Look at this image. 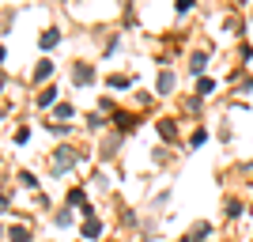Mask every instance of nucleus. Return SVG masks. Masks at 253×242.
<instances>
[{
	"mask_svg": "<svg viewBox=\"0 0 253 242\" xmlns=\"http://www.w3.org/2000/svg\"><path fill=\"white\" fill-rule=\"evenodd\" d=\"M80 163V151L76 147H57L53 151V174H64V170H72Z\"/></svg>",
	"mask_w": 253,
	"mask_h": 242,
	"instance_id": "f257e3e1",
	"label": "nucleus"
},
{
	"mask_svg": "<svg viewBox=\"0 0 253 242\" xmlns=\"http://www.w3.org/2000/svg\"><path fill=\"white\" fill-rule=\"evenodd\" d=\"M72 84H80V87L95 84V68H91L87 61H76V64H72Z\"/></svg>",
	"mask_w": 253,
	"mask_h": 242,
	"instance_id": "f03ea898",
	"label": "nucleus"
},
{
	"mask_svg": "<svg viewBox=\"0 0 253 242\" xmlns=\"http://www.w3.org/2000/svg\"><path fill=\"white\" fill-rule=\"evenodd\" d=\"M114 121H117V129H121V133H128V129H136L140 121L132 114H125V110H114Z\"/></svg>",
	"mask_w": 253,
	"mask_h": 242,
	"instance_id": "7ed1b4c3",
	"label": "nucleus"
},
{
	"mask_svg": "<svg viewBox=\"0 0 253 242\" xmlns=\"http://www.w3.org/2000/svg\"><path fill=\"white\" fill-rule=\"evenodd\" d=\"M155 91H159V95H170V91H174V72H159Z\"/></svg>",
	"mask_w": 253,
	"mask_h": 242,
	"instance_id": "20e7f679",
	"label": "nucleus"
},
{
	"mask_svg": "<svg viewBox=\"0 0 253 242\" xmlns=\"http://www.w3.org/2000/svg\"><path fill=\"white\" fill-rule=\"evenodd\" d=\"M159 137H163V140H178V125L163 117V121H159Z\"/></svg>",
	"mask_w": 253,
	"mask_h": 242,
	"instance_id": "39448f33",
	"label": "nucleus"
},
{
	"mask_svg": "<svg viewBox=\"0 0 253 242\" xmlns=\"http://www.w3.org/2000/svg\"><path fill=\"white\" fill-rule=\"evenodd\" d=\"M204 68H208V57H204V53H193V57H189V72H193V76H201Z\"/></svg>",
	"mask_w": 253,
	"mask_h": 242,
	"instance_id": "423d86ee",
	"label": "nucleus"
},
{
	"mask_svg": "<svg viewBox=\"0 0 253 242\" xmlns=\"http://www.w3.org/2000/svg\"><path fill=\"white\" fill-rule=\"evenodd\" d=\"M57 42H61V31H42V38H38V46H42V49H53Z\"/></svg>",
	"mask_w": 253,
	"mask_h": 242,
	"instance_id": "0eeeda50",
	"label": "nucleus"
},
{
	"mask_svg": "<svg viewBox=\"0 0 253 242\" xmlns=\"http://www.w3.org/2000/svg\"><path fill=\"white\" fill-rule=\"evenodd\" d=\"M223 212H227V220H234V216H242V200H238V197H227Z\"/></svg>",
	"mask_w": 253,
	"mask_h": 242,
	"instance_id": "6e6552de",
	"label": "nucleus"
},
{
	"mask_svg": "<svg viewBox=\"0 0 253 242\" xmlns=\"http://www.w3.org/2000/svg\"><path fill=\"white\" fill-rule=\"evenodd\" d=\"M102 235V220H87L84 223V239H98Z\"/></svg>",
	"mask_w": 253,
	"mask_h": 242,
	"instance_id": "1a4fd4ad",
	"label": "nucleus"
},
{
	"mask_svg": "<svg viewBox=\"0 0 253 242\" xmlns=\"http://www.w3.org/2000/svg\"><path fill=\"white\" fill-rule=\"evenodd\" d=\"M38 106H42V110L45 106H57V87H45L42 95H38Z\"/></svg>",
	"mask_w": 253,
	"mask_h": 242,
	"instance_id": "9d476101",
	"label": "nucleus"
},
{
	"mask_svg": "<svg viewBox=\"0 0 253 242\" xmlns=\"http://www.w3.org/2000/svg\"><path fill=\"white\" fill-rule=\"evenodd\" d=\"M49 76H53V61H42L38 68H34V80H38V84H42V80H49Z\"/></svg>",
	"mask_w": 253,
	"mask_h": 242,
	"instance_id": "9b49d317",
	"label": "nucleus"
},
{
	"mask_svg": "<svg viewBox=\"0 0 253 242\" xmlns=\"http://www.w3.org/2000/svg\"><path fill=\"white\" fill-rule=\"evenodd\" d=\"M208 235H211V227H208V223H197V227L189 231V242H197V239H208Z\"/></svg>",
	"mask_w": 253,
	"mask_h": 242,
	"instance_id": "f8f14e48",
	"label": "nucleus"
},
{
	"mask_svg": "<svg viewBox=\"0 0 253 242\" xmlns=\"http://www.w3.org/2000/svg\"><path fill=\"white\" fill-rule=\"evenodd\" d=\"M27 239H31L27 227H11V231H8V242H27Z\"/></svg>",
	"mask_w": 253,
	"mask_h": 242,
	"instance_id": "ddd939ff",
	"label": "nucleus"
},
{
	"mask_svg": "<svg viewBox=\"0 0 253 242\" xmlns=\"http://www.w3.org/2000/svg\"><path fill=\"white\" fill-rule=\"evenodd\" d=\"M76 204L87 208V204H84V190H68V208H76Z\"/></svg>",
	"mask_w": 253,
	"mask_h": 242,
	"instance_id": "4468645a",
	"label": "nucleus"
},
{
	"mask_svg": "<svg viewBox=\"0 0 253 242\" xmlns=\"http://www.w3.org/2000/svg\"><path fill=\"white\" fill-rule=\"evenodd\" d=\"M106 84H110V87H117V91H121V87H132V80H128V76H110Z\"/></svg>",
	"mask_w": 253,
	"mask_h": 242,
	"instance_id": "2eb2a0df",
	"label": "nucleus"
},
{
	"mask_svg": "<svg viewBox=\"0 0 253 242\" xmlns=\"http://www.w3.org/2000/svg\"><path fill=\"white\" fill-rule=\"evenodd\" d=\"M19 186H27V190H34L38 182H34V174H31V170H19Z\"/></svg>",
	"mask_w": 253,
	"mask_h": 242,
	"instance_id": "dca6fc26",
	"label": "nucleus"
},
{
	"mask_svg": "<svg viewBox=\"0 0 253 242\" xmlns=\"http://www.w3.org/2000/svg\"><path fill=\"white\" fill-rule=\"evenodd\" d=\"M211 91H215V84H211V80H201V84H197V95H211Z\"/></svg>",
	"mask_w": 253,
	"mask_h": 242,
	"instance_id": "f3484780",
	"label": "nucleus"
},
{
	"mask_svg": "<svg viewBox=\"0 0 253 242\" xmlns=\"http://www.w3.org/2000/svg\"><path fill=\"white\" fill-rule=\"evenodd\" d=\"M53 223H57V227H68V223H72V212H57V220H53Z\"/></svg>",
	"mask_w": 253,
	"mask_h": 242,
	"instance_id": "a211bd4d",
	"label": "nucleus"
},
{
	"mask_svg": "<svg viewBox=\"0 0 253 242\" xmlns=\"http://www.w3.org/2000/svg\"><path fill=\"white\" fill-rule=\"evenodd\" d=\"M102 125H106L102 114H91V117H87V129H102Z\"/></svg>",
	"mask_w": 253,
	"mask_h": 242,
	"instance_id": "6ab92c4d",
	"label": "nucleus"
},
{
	"mask_svg": "<svg viewBox=\"0 0 253 242\" xmlns=\"http://www.w3.org/2000/svg\"><path fill=\"white\" fill-rule=\"evenodd\" d=\"M174 8H178V11H189V8H193V0H174Z\"/></svg>",
	"mask_w": 253,
	"mask_h": 242,
	"instance_id": "aec40b11",
	"label": "nucleus"
},
{
	"mask_svg": "<svg viewBox=\"0 0 253 242\" xmlns=\"http://www.w3.org/2000/svg\"><path fill=\"white\" fill-rule=\"evenodd\" d=\"M250 216H253V208H250Z\"/></svg>",
	"mask_w": 253,
	"mask_h": 242,
	"instance_id": "412c9836",
	"label": "nucleus"
}]
</instances>
